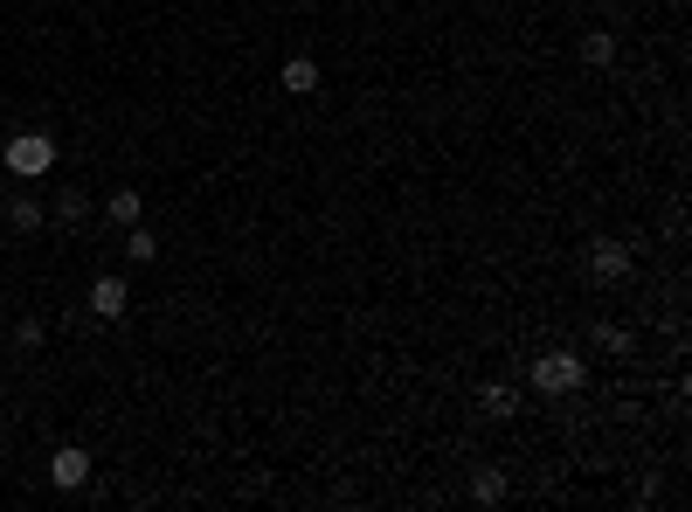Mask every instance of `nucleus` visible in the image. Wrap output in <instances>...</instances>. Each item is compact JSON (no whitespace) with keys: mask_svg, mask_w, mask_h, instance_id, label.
Wrapping results in <instances>:
<instances>
[{"mask_svg":"<svg viewBox=\"0 0 692 512\" xmlns=\"http://www.w3.org/2000/svg\"><path fill=\"white\" fill-rule=\"evenodd\" d=\"M533 388H540V395H575V388H589V353H575V347H540V353H533Z\"/></svg>","mask_w":692,"mask_h":512,"instance_id":"1","label":"nucleus"},{"mask_svg":"<svg viewBox=\"0 0 692 512\" xmlns=\"http://www.w3.org/2000/svg\"><path fill=\"white\" fill-rule=\"evenodd\" d=\"M55 153H63L55 132H14V139H8V174L14 180H42L55 166Z\"/></svg>","mask_w":692,"mask_h":512,"instance_id":"2","label":"nucleus"},{"mask_svg":"<svg viewBox=\"0 0 692 512\" xmlns=\"http://www.w3.org/2000/svg\"><path fill=\"white\" fill-rule=\"evenodd\" d=\"M630 271H638L630 242H616V236H595V242H589V277L603 284V291H616V284H630Z\"/></svg>","mask_w":692,"mask_h":512,"instance_id":"3","label":"nucleus"},{"mask_svg":"<svg viewBox=\"0 0 692 512\" xmlns=\"http://www.w3.org/2000/svg\"><path fill=\"white\" fill-rule=\"evenodd\" d=\"M49 485H55V491H84V485H90V450H84V444H63V450L49 458Z\"/></svg>","mask_w":692,"mask_h":512,"instance_id":"4","label":"nucleus"},{"mask_svg":"<svg viewBox=\"0 0 692 512\" xmlns=\"http://www.w3.org/2000/svg\"><path fill=\"white\" fill-rule=\"evenodd\" d=\"M90 312H98V319H125V312H133V284H125V277H98V284H90Z\"/></svg>","mask_w":692,"mask_h":512,"instance_id":"5","label":"nucleus"},{"mask_svg":"<svg viewBox=\"0 0 692 512\" xmlns=\"http://www.w3.org/2000/svg\"><path fill=\"white\" fill-rule=\"evenodd\" d=\"M277 84H285L291 98H312V90H319V63H312V55H291V63L277 70Z\"/></svg>","mask_w":692,"mask_h":512,"instance_id":"6","label":"nucleus"},{"mask_svg":"<svg viewBox=\"0 0 692 512\" xmlns=\"http://www.w3.org/2000/svg\"><path fill=\"white\" fill-rule=\"evenodd\" d=\"M478 409L492 415V423H506V415H519V395H513V382H485V388H478Z\"/></svg>","mask_w":692,"mask_h":512,"instance_id":"7","label":"nucleus"},{"mask_svg":"<svg viewBox=\"0 0 692 512\" xmlns=\"http://www.w3.org/2000/svg\"><path fill=\"white\" fill-rule=\"evenodd\" d=\"M104 215H111V222H118V229H133V222L146 215V195H139V187H111V201H104Z\"/></svg>","mask_w":692,"mask_h":512,"instance_id":"8","label":"nucleus"},{"mask_svg":"<svg viewBox=\"0 0 692 512\" xmlns=\"http://www.w3.org/2000/svg\"><path fill=\"white\" fill-rule=\"evenodd\" d=\"M471 499H478V505H499V499H506V471H499V464H478V471H471Z\"/></svg>","mask_w":692,"mask_h":512,"instance_id":"9","label":"nucleus"},{"mask_svg":"<svg viewBox=\"0 0 692 512\" xmlns=\"http://www.w3.org/2000/svg\"><path fill=\"white\" fill-rule=\"evenodd\" d=\"M582 63H589V70H616V35L589 28V35H582Z\"/></svg>","mask_w":692,"mask_h":512,"instance_id":"10","label":"nucleus"},{"mask_svg":"<svg viewBox=\"0 0 692 512\" xmlns=\"http://www.w3.org/2000/svg\"><path fill=\"white\" fill-rule=\"evenodd\" d=\"M8 229H14V236H35V229H42V201L14 195V201H8Z\"/></svg>","mask_w":692,"mask_h":512,"instance_id":"11","label":"nucleus"},{"mask_svg":"<svg viewBox=\"0 0 692 512\" xmlns=\"http://www.w3.org/2000/svg\"><path fill=\"white\" fill-rule=\"evenodd\" d=\"M125 257H133V263H153V257H160L153 229H139V222H133V229H125Z\"/></svg>","mask_w":692,"mask_h":512,"instance_id":"12","label":"nucleus"},{"mask_svg":"<svg viewBox=\"0 0 692 512\" xmlns=\"http://www.w3.org/2000/svg\"><path fill=\"white\" fill-rule=\"evenodd\" d=\"M595 347H603V353H630V333H624V326H609V319H603V326H595Z\"/></svg>","mask_w":692,"mask_h":512,"instance_id":"13","label":"nucleus"},{"mask_svg":"<svg viewBox=\"0 0 692 512\" xmlns=\"http://www.w3.org/2000/svg\"><path fill=\"white\" fill-rule=\"evenodd\" d=\"M84 215H90L84 195H63V201H55V222H84Z\"/></svg>","mask_w":692,"mask_h":512,"instance_id":"14","label":"nucleus"}]
</instances>
